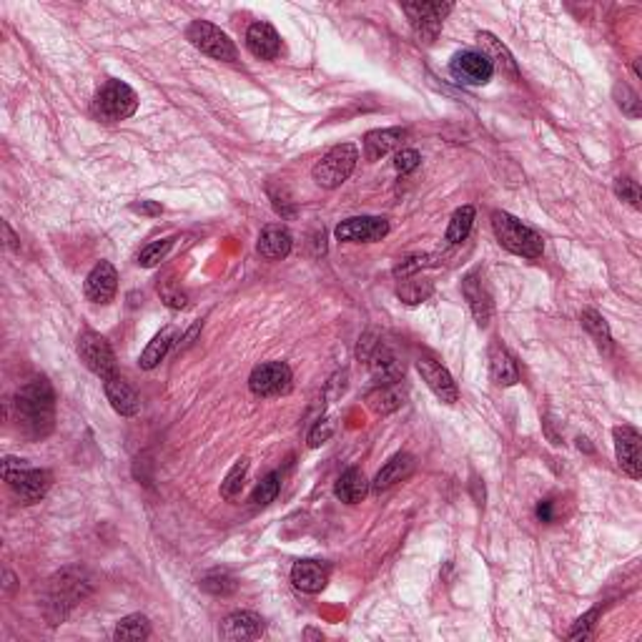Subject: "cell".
<instances>
[{"mask_svg":"<svg viewBox=\"0 0 642 642\" xmlns=\"http://www.w3.org/2000/svg\"><path fill=\"white\" fill-rule=\"evenodd\" d=\"M186 39L191 40L193 48H199L216 61H227V64L236 61V46L228 40V36L221 28H216L209 21H193L186 30Z\"/></svg>","mask_w":642,"mask_h":642,"instance_id":"6","label":"cell"},{"mask_svg":"<svg viewBox=\"0 0 642 642\" xmlns=\"http://www.w3.org/2000/svg\"><path fill=\"white\" fill-rule=\"evenodd\" d=\"M415 472V457L412 454H394L387 465L379 469L377 479H374V484H372V490L374 492H384L394 487L397 482H402L407 479L409 475Z\"/></svg>","mask_w":642,"mask_h":642,"instance_id":"25","label":"cell"},{"mask_svg":"<svg viewBox=\"0 0 642 642\" xmlns=\"http://www.w3.org/2000/svg\"><path fill=\"white\" fill-rule=\"evenodd\" d=\"M449 71L457 81H462L467 86H484L494 76L492 64L479 51H462L457 53L449 64Z\"/></svg>","mask_w":642,"mask_h":642,"instance_id":"12","label":"cell"},{"mask_svg":"<svg viewBox=\"0 0 642 642\" xmlns=\"http://www.w3.org/2000/svg\"><path fill=\"white\" fill-rule=\"evenodd\" d=\"M492 228H494V236L502 244L507 252L517 253V256H525V259H537L542 256L544 249V241L537 231H532L525 227L519 218H515L507 211H494L492 214Z\"/></svg>","mask_w":642,"mask_h":642,"instance_id":"3","label":"cell"},{"mask_svg":"<svg viewBox=\"0 0 642 642\" xmlns=\"http://www.w3.org/2000/svg\"><path fill=\"white\" fill-rule=\"evenodd\" d=\"M615 96L620 98V101H617V106H620V108H622V111L629 116V118H638V116H640V101H638V93L629 89V86H625V83H622V86H617Z\"/></svg>","mask_w":642,"mask_h":642,"instance_id":"38","label":"cell"},{"mask_svg":"<svg viewBox=\"0 0 642 642\" xmlns=\"http://www.w3.org/2000/svg\"><path fill=\"white\" fill-rule=\"evenodd\" d=\"M389 234V221L381 216H354L337 227V239L347 244H374Z\"/></svg>","mask_w":642,"mask_h":642,"instance_id":"10","label":"cell"},{"mask_svg":"<svg viewBox=\"0 0 642 642\" xmlns=\"http://www.w3.org/2000/svg\"><path fill=\"white\" fill-rule=\"evenodd\" d=\"M462 291H465V299L469 302V309L472 314L477 319L479 327H487L492 319V312H494V304H492V296L484 281L479 278V274H469L462 281Z\"/></svg>","mask_w":642,"mask_h":642,"instance_id":"19","label":"cell"},{"mask_svg":"<svg viewBox=\"0 0 642 642\" xmlns=\"http://www.w3.org/2000/svg\"><path fill=\"white\" fill-rule=\"evenodd\" d=\"M246 472H249V459H246V457H241L239 462L231 467V472L227 475V479L221 482V497H224V500H228V502L239 500L241 490H244V479H246Z\"/></svg>","mask_w":642,"mask_h":642,"instance_id":"32","label":"cell"},{"mask_svg":"<svg viewBox=\"0 0 642 642\" xmlns=\"http://www.w3.org/2000/svg\"><path fill=\"white\" fill-rule=\"evenodd\" d=\"M475 224V206H462L452 214V221L447 227V244H462L469 236Z\"/></svg>","mask_w":642,"mask_h":642,"instance_id":"31","label":"cell"},{"mask_svg":"<svg viewBox=\"0 0 642 642\" xmlns=\"http://www.w3.org/2000/svg\"><path fill=\"white\" fill-rule=\"evenodd\" d=\"M139 111V96L124 81H108L93 98V116L106 124L126 121Z\"/></svg>","mask_w":642,"mask_h":642,"instance_id":"4","label":"cell"},{"mask_svg":"<svg viewBox=\"0 0 642 642\" xmlns=\"http://www.w3.org/2000/svg\"><path fill=\"white\" fill-rule=\"evenodd\" d=\"M359 161V151L354 143H341L334 146L331 151L314 166L312 176L321 186V189H339L347 178L352 176V171L356 168Z\"/></svg>","mask_w":642,"mask_h":642,"instance_id":"5","label":"cell"},{"mask_svg":"<svg viewBox=\"0 0 642 642\" xmlns=\"http://www.w3.org/2000/svg\"><path fill=\"white\" fill-rule=\"evenodd\" d=\"M369 492V482H366L364 472L362 469H347L339 479H337V487H334V494L339 497L341 502L347 504H359L366 497Z\"/></svg>","mask_w":642,"mask_h":642,"instance_id":"26","label":"cell"},{"mask_svg":"<svg viewBox=\"0 0 642 642\" xmlns=\"http://www.w3.org/2000/svg\"><path fill=\"white\" fill-rule=\"evenodd\" d=\"M151 635V622H149V617L146 615H128L124 617L121 622H118V628H116L114 638L118 642H139V640H146Z\"/></svg>","mask_w":642,"mask_h":642,"instance_id":"29","label":"cell"},{"mask_svg":"<svg viewBox=\"0 0 642 642\" xmlns=\"http://www.w3.org/2000/svg\"><path fill=\"white\" fill-rule=\"evenodd\" d=\"M78 356L96 377L111 379L118 374L116 372V354L111 349V344L103 339L101 334L90 331V329L78 337Z\"/></svg>","mask_w":642,"mask_h":642,"instance_id":"7","label":"cell"},{"mask_svg":"<svg viewBox=\"0 0 642 642\" xmlns=\"http://www.w3.org/2000/svg\"><path fill=\"white\" fill-rule=\"evenodd\" d=\"M334 434V419H319L312 429V434H309V447H319V444H324Z\"/></svg>","mask_w":642,"mask_h":642,"instance_id":"42","label":"cell"},{"mask_svg":"<svg viewBox=\"0 0 642 642\" xmlns=\"http://www.w3.org/2000/svg\"><path fill=\"white\" fill-rule=\"evenodd\" d=\"M597 615H600V610L595 607V610H590L587 615H582L575 622V628L569 629V640H587L590 638V632L592 628H595V620H597Z\"/></svg>","mask_w":642,"mask_h":642,"instance_id":"40","label":"cell"},{"mask_svg":"<svg viewBox=\"0 0 642 642\" xmlns=\"http://www.w3.org/2000/svg\"><path fill=\"white\" fill-rule=\"evenodd\" d=\"M171 246H174V239H161V241H153L149 244L143 252L139 253V266L143 269H151V266L161 264L166 259V253L171 252Z\"/></svg>","mask_w":642,"mask_h":642,"instance_id":"35","label":"cell"},{"mask_svg":"<svg viewBox=\"0 0 642 642\" xmlns=\"http://www.w3.org/2000/svg\"><path fill=\"white\" fill-rule=\"evenodd\" d=\"M407 128H379V131H369L364 136V156L366 161H379L381 156H387L394 149H402L404 139H407Z\"/></svg>","mask_w":642,"mask_h":642,"instance_id":"20","label":"cell"},{"mask_svg":"<svg viewBox=\"0 0 642 642\" xmlns=\"http://www.w3.org/2000/svg\"><path fill=\"white\" fill-rule=\"evenodd\" d=\"M477 43L479 53L490 61L494 71H502L504 76L517 78V61L512 58V53L507 51V46H502V40H497L492 33H479Z\"/></svg>","mask_w":642,"mask_h":642,"instance_id":"23","label":"cell"},{"mask_svg":"<svg viewBox=\"0 0 642 642\" xmlns=\"http://www.w3.org/2000/svg\"><path fill=\"white\" fill-rule=\"evenodd\" d=\"M579 321H582V327L587 329V334H590L592 339L597 341V347L603 349V352H610L612 349V334H610V327H607V321H604L603 316L597 314V312H582L579 316Z\"/></svg>","mask_w":642,"mask_h":642,"instance_id":"30","label":"cell"},{"mask_svg":"<svg viewBox=\"0 0 642 642\" xmlns=\"http://www.w3.org/2000/svg\"><path fill=\"white\" fill-rule=\"evenodd\" d=\"M440 264V259L437 256H409V259H404L402 264L394 269V277L397 278H409L415 277L416 271H422V269H429V266H437Z\"/></svg>","mask_w":642,"mask_h":642,"instance_id":"36","label":"cell"},{"mask_svg":"<svg viewBox=\"0 0 642 642\" xmlns=\"http://www.w3.org/2000/svg\"><path fill=\"white\" fill-rule=\"evenodd\" d=\"M615 437V452H617V465L620 469L632 479L642 477V452H640V432L635 427H615L612 432Z\"/></svg>","mask_w":642,"mask_h":642,"instance_id":"11","label":"cell"},{"mask_svg":"<svg viewBox=\"0 0 642 642\" xmlns=\"http://www.w3.org/2000/svg\"><path fill=\"white\" fill-rule=\"evenodd\" d=\"M15 409L30 437H46L51 434L56 422V397H53L48 379H33L15 394Z\"/></svg>","mask_w":642,"mask_h":642,"instance_id":"1","label":"cell"},{"mask_svg":"<svg viewBox=\"0 0 642 642\" xmlns=\"http://www.w3.org/2000/svg\"><path fill=\"white\" fill-rule=\"evenodd\" d=\"M537 519H540V522H547V525L552 522V519H554L552 500H544V502L537 504Z\"/></svg>","mask_w":642,"mask_h":642,"instance_id":"45","label":"cell"},{"mask_svg":"<svg viewBox=\"0 0 642 642\" xmlns=\"http://www.w3.org/2000/svg\"><path fill=\"white\" fill-rule=\"evenodd\" d=\"M201 587L206 592H214V595H228V592L236 590V579L216 572V575H209V578L201 579Z\"/></svg>","mask_w":642,"mask_h":642,"instance_id":"39","label":"cell"},{"mask_svg":"<svg viewBox=\"0 0 642 642\" xmlns=\"http://www.w3.org/2000/svg\"><path fill=\"white\" fill-rule=\"evenodd\" d=\"M278 490H281V477H278V472H271V475H266V477L256 484L252 502L256 504V507H266V504H271L277 500Z\"/></svg>","mask_w":642,"mask_h":642,"instance_id":"33","label":"cell"},{"mask_svg":"<svg viewBox=\"0 0 642 642\" xmlns=\"http://www.w3.org/2000/svg\"><path fill=\"white\" fill-rule=\"evenodd\" d=\"M362 359L369 362V369L377 379L379 384H394V381H402L404 369L397 359V354L391 352L387 344L381 341H372V352L362 354Z\"/></svg>","mask_w":642,"mask_h":642,"instance_id":"14","label":"cell"},{"mask_svg":"<svg viewBox=\"0 0 642 642\" xmlns=\"http://www.w3.org/2000/svg\"><path fill=\"white\" fill-rule=\"evenodd\" d=\"M3 231H5V239H8V246H11V249H18V241H15V236H13V231H11V227H8V224H3Z\"/></svg>","mask_w":642,"mask_h":642,"instance_id":"46","label":"cell"},{"mask_svg":"<svg viewBox=\"0 0 642 642\" xmlns=\"http://www.w3.org/2000/svg\"><path fill=\"white\" fill-rule=\"evenodd\" d=\"M397 384H399V381H394V384H379V389L372 391V394L366 397L369 407H372L374 412H379V415H387V412H394L397 407H402L404 394L399 391Z\"/></svg>","mask_w":642,"mask_h":642,"instance_id":"28","label":"cell"},{"mask_svg":"<svg viewBox=\"0 0 642 642\" xmlns=\"http://www.w3.org/2000/svg\"><path fill=\"white\" fill-rule=\"evenodd\" d=\"M291 369L284 362H266L259 364L249 377V389L256 397H281L291 391Z\"/></svg>","mask_w":642,"mask_h":642,"instance_id":"9","label":"cell"},{"mask_svg":"<svg viewBox=\"0 0 642 642\" xmlns=\"http://www.w3.org/2000/svg\"><path fill=\"white\" fill-rule=\"evenodd\" d=\"M3 479L23 504L40 502L53 484V475L48 469L28 467L23 459H15V457L3 459Z\"/></svg>","mask_w":642,"mask_h":642,"instance_id":"2","label":"cell"},{"mask_svg":"<svg viewBox=\"0 0 642 642\" xmlns=\"http://www.w3.org/2000/svg\"><path fill=\"white\" fill-rule=\"evenodd\" d=\"M116 291H118V274L114 264L101 261L93 266V271L86 277V299L93 304H111Z\"/></svg>","mask_w":642,"mask_h":642,"instance_id":"15","label":"cell"},{"mask_svg":"<svg viewBox=\"0 0 642 642\" xmlns=\"http://www.w3.org/2000/svg\"><path fill=\"white\" fill-rule=\"evenodd\" d=\"M291 239L289 228L281 227V224H271V227H266L261 234H259V244H256V249L259 253L269 259V261H278V259H287L291 252Z\"/></svg>","mask_w":642,"mask_h":642,"instance_id":"21","label":"cell"},{"mask_svg":"<svg viewBox=\"0 0 642 642\" xmlns=\"http://www.w3.org/2000/svg\"><path fill=\"white\" fill-rule=\"evenodd\" d=\"M490 374L494 384H500V387H512L519 381V366H517L515 356L507 352V347L502 344L490 347Z\"/></svg>","mask_w":642,"mask_h":642,"instance_id":"24","label":"cell"},{"mask_svg":"<svg viewBox=\"0 0 642 642\" xmlns=\"http://www.w3.org/2000/svg\"><path fill=\"white\" fill-rule=\"evenodd\" d=\"M615 193L622 199V201H628L632 209H640V186H638V181H632V178H617L615 181Z\"/></svg>","mask_w":642,"mask_h":642,"instance_id":"37","label":"cell"},{"mask_svg":"<svg viewBox=\"0 0 642 642\" xmlns=\"http://www.w3.org/2000/svg\"><path fill=\"white\" fill-rule=\"evenodd\" d=\"M452 3H404L402 11L409 15L412 28L422 43H434L440 36L444 18L452 13Z\"/></svg>","mask_w":642,"mask_h":642,"instance_id":"8","label":"cell"},{"mask_svg":"<svg viewBox=\"0 0 642 642\" xmlns=\"http://www.w3.org/2000/svg\"><path fill=\"white\" fill-rule=\"evenodd\" d=\"M291 582L296 590L306 592V595H316L327 587L329 572L327 567H321L314 560H302L291 567Z\"/></svg>","mask_w":642,"mask_h":642,"instance_id":"22","label":"cell"},{"mask_svg":"<svg viewBox=\"0 0 642 642\" xmlns=\"http://www.w3.org/2000/svg\"><path fill=\"white\" fill-rule=\"evenodd\" d=\"M174 334H176V331L168 327L153 337L151 344L146 347V352L141 354L139 359L141 369H153V366H158L164 362V356L168 354V349H171V344H174Z\"/></svg>","mask_w":642,"mask_h":642,"instance_id":"27","label":"cell"},{"mask_svg":"<svg viewBox=\"0 0 642 642\" xmlns=\"http://www.w3.org/2000/svg\"><path fill=\"white\" fill-rule=\"evenodd\" d=\"M404 304H422L432 296V284L429 281H415V278H402V287L397 289Z\"/></svg>","mask_w":642,"mask_h":642,"instance_id":"34","label":"cell"},{"mask_svg":"<svg viewBox=\"0 0 642 642\" xmlns=\"http://www.w3.org/2000/svg\"><path fill=\"white\" fill-rule=\"evenodd\" d=\"M422 161V156L415 151V149H399V153L394 156V168L399 174H412L416 166Z\"/></svg>","mask_w":642,"mask_h":642,"instance_id":"41","label":"cell"},{"mask_svg":"<svg viewBox=\"0 0 642 642\" xmlns=\"http://www.w3.org/2000/svg\"><path fill=\"white\" fill-rule=\"evenodd\" d=\"M131 211H136V214H143V216H161L164 209H161L156 201H141V203H133Z\"/></svg>","mask_w":642,"mask_h":642,"instance_id":"44","label":"cell"},{"mask_svg":"<svg viewBox=\"0 0 642 642\" xmlns=\"http://www.w3.org/2000/svg\"><path fill=\"white\" fill-rule=\"evenodd\" d=\"M161 291V296H164V302L171 306V309H184L186 306V294L178 289H158Z\"/></svg>","mask_w":642,"mask_h":642,"instance_id":"43","label":"cell"},{"mask_svg":"<svg viewBox=\"0 0 642 642\" xmlns=\"http://www.w3.org/2000/svg\"><path fill=\"white\" fill-rule=\"evenodd\" d=\"M246 48L261 61H274L281 51V39H278L277 28L271 23H264V21L253 23L246 33Z\"/></svg>","mask_w":642,"mask_h":642,"instance_id":"17","label":"cell"},{"mask_svg":"<svg viewBox=\"0 0 642 642\" xmlns=\"http://www.w3.org/2000/svg\"><path fill=\"white\" fill-rule=\"evenodd\" d=\"M416 369H419V374L422 379L427 381V387L434 394H437V399H441L444 404H454L459 399V389H457V381L452 379V374L440 364V362H434L432 356L427 354H422L419 359H416Z\"/></svg>","mask_w":642,"mask_h":642,"instance_id":"13","label":"cell"},{"mask_svg":"<svg viewBox=\"0 0 642 642\" xmlns=\"http://www.w3.org/2000/svg\"><path fill=\"white\" fill-rule=\"evenodd\" d=\"M264 629L266 625L261 615L241 610V612H231V615L224 620L221 638H224V640H256V638L264 635Z\"/></svg>","mask_w":642,"mask_h":642,"instance_id":"16","label":"cell"},{"mask_svg":"<svg viewBox=\"0 0 642 642\" xmlns=\"http://www.w3.org/2000/svg\"><path fill=\"white\" fill-rule=\"evenodd\" d=\"M103 389H106V397H108L111 407L121 416H136L141 412L139 394L124 377L116 374L111 379H103Z\"/></svg>","mask_w":642,"mask_h":642,"instance_id":"18","label":"cell"}]
</instances>
